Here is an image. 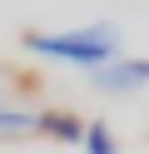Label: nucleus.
Listing matches in <instances>:
<instances>
[{
  "label": "nucleus",
  "instance_id": "2",
  "mask_svg": "<svg viewBox=\"0 0 149 154\" xmlns=\"http://www.w3.org/2000/svg\"><path fill=\"white\" fill-rule=\"evenodd\" d=\"M35 134L40 139H55V144H85V124L70 109H40L35 114Z\"/></svg>",
  "mask_w": 149,
  "mask_h": 154
},
{
  "label": "nucleus",
  "instance_id": "1",
  "mask_svg": "<svg viewBox=\"0 0 149 154\" xmlns=\"http://www.w3.org/2000/svg\"><path fill=\"white\" fill-rule=\"evenodd\" d=\"M20 45H25L30 55H40V60L79 65V70H104L119 55V25L114 20H89V25H79V30H55V35L25 30Z\"/></svg>",
  "mask_w": 149,
  "mask_h": 154
},
{
  "label": "nucleus",
  "instance_id": "5",
  "mask_svg": "<svg viewBox=\"0 0 149 154\" xmlns=\"http://www.w3.org/2000/svg\"><path fill=\"white\" fill-rule=\"evenodd\" d=\"M20 134H35V114L0 104V139H20Z\"/></svg>",
  "mask_w": 149,
  "mask_h": 154
},
{
  "label": "nucleus",
  "instance_id": "4",
  "mask_svg": "<svg viewBox=\"0 0 149 154\" xmlns=\"http://www.w3.org/2000/svg\"><path fill=\"white\" fill-rule=\"evenodd\" d=\"M85 154H119V139L104 119H89L85 124Z\"/></svg>",
  "mask_w": 149,
  "mask_h": 154
},
{
  "label": "nucleus",
  "instance_id": "3",
  "mask_svg": "<svg viewBox=\"0 0 149 154\" xmlns=\"http://www.w3.org/2000/svg\"><path fill=\"white\" fill-rule=\"evenodd\" d=\"M95 85L109 90V94H139V90H144L134 60H114V65H104V70H95Z\"/></svg>",
  "mask_w": 149,
  "mask_h": 154
},
{
  "label": "nucleus",
  "instance_id": "6",
  "mask_svg": "<svg viewBox=\"0 0 149 154\" xmlns=\"http://www.w3.org/2000/svg\"><path fill=\"white\" fill-rule=\"evenodd\" d=\"M134 70H139V80L149 85V60H134Z\"/></svg>",
  "mask_w": 149,
  "mask_h": 154
}]
</instances>
